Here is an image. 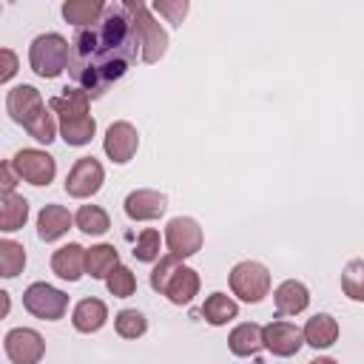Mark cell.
<instances>
[{"label": "cell", "instance_id": "obj_1", "mask_svg": "<svg viewBox=\"0 0 364 364\" xmlns=\"http://www.w3.org/2000/svg\"><path fill=\"white\" fill-rule=\"evenodd\" d=\"M136 48L139 40L125 3L105 6L102 20L88 28H80L71 40L68 74L74 85L82 88L91 100L102 97L134 65Z\"/></svg>", "mask_w": 364, "mask_h": 364}, {"label": "cell", "instance_id": "obj_2", "mask_svg": "<svg viewBox=\"0 0 364 364\" xmlns=\"http://www.w3.org/2000/svg\"><path fill=\"white\" fill-rule=\"evenodd\" d=\"M151 287L156 293L168 296L171 304H188L199 293V273L193 267L182 264L173 253H168L151 270Z\"/></svg>", "mask_w": 364, "mask_h": 364}, {"label": "cell", "instance_id": "obj_3", "mask_svg": "<svg viewBox=\"0 0 364 364\" xmlns=\"http://www.w3.org/2000/svg\"><path fill=\"white\" fill-rule=\"evenodd\" d=\"M68 60H71V46L63 34L57 31H46V34H37L28 46V65L37 77L43 80H54L60 77L65 68H68Z\"/></svg>", "mask_w": 364, "mask_h": 364}, {"label": "cell", "instance_id": "obj_4", "mask_svg": "<svg viewBox=\"0 0 364 364\" xmlns=\"http://www.w3.org/2000/svg\"><path fill=\"white\" fill-rule=\"evenodd\" d=\"M125 9L131 14V23H134V31H136V40H139L142 63H148V65L159 63L165 57V51H168V34H165V28L151 17V11H148L145 3L125 0Z\"/></svg>", "mask_w": 364, "mask_h": 364}, {"label": "cell", "instance_id": "obj_5", "mask_svg": "<svg viewBox=\"0 0 364 364\" xmlns=\"http://www.w3.org/2000/svg\"><path fill=\"white\" fill-rule=\"evenodd\" d=\"M228 282H230L233 296H239L247 304H259L270 293V270L253 259L233 264L228 273Z\"/></svg>", "mask_w": 364, "mask_h": 364}, {"label": "cell", "instance_id": "obj_6", "mask_svg": "<svg viewBox=\"0 0 364 364\" xmlns=\"http://www.w3.org/2000/svg\"><path fill=\"white\" fill-rule=\"evenodd\" d=\"M23 307L43 321H57L65 316L68 310V296L57 287H51L48 282H34L23 290Z\"/></svg>", "mask_w": 364, "mask_h": 364}, {"label": "cell", "instance_id": "obj_7", "mask_svg": "<svg viewBox=\"0 0 364 364\" xmlns=\"http://www.w3.org/2000/svg\"><path fill=\"white\" fill-rule=\"evenodd\" d=\"M11 168H14V173L20 179H26L28 185H37V188L48 185L54 179V173H57L54 156L46 154V151H40V148H23V151H17L11 156Z\"/></svg>", "mask_w": 364, "mask_h": 364}, {"label": "cell", "instance_id": "obj_8", "mask_svg": "<svg viewBox=\"0 0 364 364\" xmlns=\"http://www.w3.org/2000/svg\"><path fill=\"white\" fill-rule=\"evenodd\" d=\"M202 242H205L202 228L191 216H173L165 225V245H168V250L176 259H188V256L199 253L202 250Z\"/></svg>", "mask_w": 364, "mask_h": 364}, {"label": "cell", "instance_id": "obj_9", "mask_svg": "<svg viewBox=\"0 0 364 364\" xmlns=\"http://www.w3.org/2000/svg\"><path fill=\"white\" fill-rule=\"evenodd\" d=\"M102 182H105L102 165L94 156H80L65 176V193L74 199H88L102 188Z\"/></svg>", "mask_w": 364, "mask_h": 364}, {"label": "cell", "instance_id": "obj_10", "mask_svg": "<svg viewBox=\"0 0 364 364\" xmlns=\"http://www.w3.org/2000/svg\"><path fill=\"white\" fill-rule=\"evenodd\" d=\"M3 347H6V355L11 364H40V358L46 355V341L31 327L9 330L3 338Z\"/></svg>", "mask_w": 364, "mask_h": 364}, {"label": "cell", "instance_id": "obj_11", "mask_svg": "<svg viewBox=\"0 0 364 364\" xmlns=\"http://www.w3.org/2000/svg\"><path fill=\"white\" fill-rule=\"evenodd\" d=\"M102 148H105V154H108L111 162L125 165V162L134 159V154H136V148H139V134H136V128H134L131 122L117 119V122L108 125L105 139H102Z\"/></svg>", "mask_w": 364, "mask_h": 364}, {"label": "cell", "instance_id": "obj_12", "mask_svg": "<svg viewBox=\"0 0 364 364\" xmlns=\"http://www.w3.org/2000/svg\"><path fill=\"white\" fill-rule=\"evenodd\" d=\"M262 338H264V350H270L279 358H290L301 350L304 344V333L290 324V321H270L262 327Z\"/></svg>", "mask_w": 364, "mask_h": 364}, {"label": "cell", "instance_id": "obj_13", "mask_svg": "<svg viewBox=\"0 0 364 364\" xmlns=\"http://www.w3.org/2000/svg\"><path fill=\"white\" fill-rule=\"evenodd\" d=\"M48 105L43 102V97H40V91L34 88V85H14L9 94H6V111H9V117L17 122V125H28L37 114H43Z\"/></svg>", "mask_w": 364, "mask_h": 364}, {"label": "cell", "instance_id": "obj_14", "mask_svg": "<svg viewBox=\"0 0 364 364\" xmlns=\"http://www.w3.org/2000/svg\"><path fill=\"white\" fill-rule=\"evenodd\" d=\"M122 208H125V216L134 222H154L168 210V196L151 188H139L125 196Z\"/></svg>", "mask_w": 364, "mask_h": 364}, {"label": "cell", "instance_id": "obj_15", "mask_svg": "<svg viewBox=\"0 0 364 364\" xmlns=\"http://www.w3.org/2000/svg\"><path fill=\"white\" fill-rule=\"evenodd\" d=\"M51 270L65 279V282H77L82 273H85V247L77 245V242H68L63 245L60 250H54L51 256Z\"/></svg>", "mask_w": 364, "mask_h": 364}, {"label": "cell", "instance_id": "obj_16", "mask_svg": "<svg viewBox=\"0 0 364 364\" xmlns=\"http://www.w3.org/2000/svg\"><path fill=\"white\" fill-rule=\"evenodd\" d=\"M105 321H108V307L102 299H94V296L77 301V307L71 313V324L77 333H97V330H102Z\"/></svg>", "mask_w": 364, "mask_h": 364}, {"label": "cell", "instance_id": "obj_17", "mask_svg": "<svg viewBox=\"0 0 364 364\" xmlns=\"http://www.w3.org/2000/svg\"><path fill=\"white\" fill-rule=\"evenodd\" d=\"M273 304H276V310H279L282 316L304 313L307 304H310V290H307L301 282L287 279V282H282V284L276 287V293H273Z\"/></svg>", "mask_w": 364, "mask_h": 364}, {"label": "cell", "instance_id": "obj_18", "mask_svg": "<svg viewBox=\"0 0 364 364\" xmlns=\"http://www.w3.org/2000/svg\"><path fill=\"white\" fill-rule=\"evenodd\" d=\"M74 216L68 213V208L63 205H43L40 216H37V236L43 242H57L68 228H71Z\"/></svg>", "mask_w": 364, "mask_h": 364}, {"label": "cell", "instance_id": "obj_19", "mask_svg": "<svg viewBox=\"0 0 364 364\" xmlns=\"http://www.w3.org/2000/svg\"><path fill=\"white\" fill-rule=\"evenodd\" d=\"M301 333H304V344L316 350H327L338 341V321L330 313H316L313 318H307Z\"/></svg>", "mask_w": 364, "mask_h": 364}, {"label": "cell", "instance_id": "obj_20", "mask_svg": "<svg viewBox=\"0 0 364 364\" xmlns=\"http://www.w3.org/2000/svg\"><path fill=\"white\" fill-rule=\"evenodd\" d=\"M228 347L233 355H256L262 347H264V338H262V327L256 321H242L230 330L228 336Z\"/></svg>", "mask_w": 364, "mask_h": 364}, {"label": "cell", "instance_id": "obj_21", "mask_svg": "<svg viewBox=\"0 0 364 364\" xmlns=\"http://www.w3.org/2000/svg\"><path fill=\"white\" fill-rule=\"evenodd\" d=\"M119 267V253L114 245H94L85 250V273L91 279H108Z\"/></svg>", "mask_w": 364, "mask_h": 364}, {"label": "cell", "instance_id": "obj_22", "mask_svg": "<svg viewBox=\"0 0 364 364\" xmlns=\"http://www.w3.org/2000/svg\"><path fill=\"white\" fill-rule=\"evenodd\" d=\"M97 134V119L91 114L82 117H60V136L65 139V145H88Z\"/></svg>", "mask_w": 364, "mask_h": 364}, {"label": "cell", "instance_id": "obj_23", "mask_svg": "<svg viewBox=\"0 0 364 364\" xmlns=\"http://www.w3.org/2000/svg\"><path fill=\"white\" fill-rule=\"evenodd\" d=\"M102 14H105V3H100V0H65L63 3V17L80 28L100 23Z\"/></svg>", "mask_w": 364, "mask_h": 364}, {"label": "cell", "instance_id": "obj_24", "mask_svg": "<svg viewBox=\"0 0 364 364\" xmlns=\"http://www.w3.org/2000/svg\"><path fill=\"white\" fill-rule=\"evenodd\" d=\"M88 102H91V97L82 91V88H63L57 97H51V102H48V108L57 114V117H82V114H88Z\"/></svg>", "mask_w": 364, "mask_h": 364}, {"label": "cell", "instance_id": "obj_25", "mask_svg": "<svg viewBox=\"0 0 364 364\" xmlns=\"http://www.w3.org/2000/svg\"><path fill=\"white\" fill-rule=\"evenodd\" d=\"M28 219V202L20 193H3L0 199V230L14 233Z\"/></svg>", "mask_w": 364, "mask_h": 364}, {"label": "cell", "instance_id": "obj_26", "mask_svg": "<svg viewBox=\"0 0 364 364\" xmlns=\"http://www.w3.org/2000/svg\"><path fill=\"white\" fill-rule=\"evenodd\" d=\"M202 316H205L208 324L222 327V324H228V321H233L239 316V304L228 293H210L205 299V304H202Z\"/></svg>", "mask_w": 364, "mask_h": 364}, {"label": "cell", "instance_id": "obj_27", "mask_svg": "<svg viewBox=\"0 0 364 364\" xmlns=\"http://www.w3.org/2000/svg\"><path fill=\"white\" fill-rule=\"evenodd\" d=\"M74 225L88 233V236H102L108 228H111V219L108 213L100 208V205H82L77 213H74Z\"/></svg>", "mask_w": 364, "mask_h": 364}, {"label": "cell", "instance_id": "obj_28", "mask_svg": "<svg viewBox=\"0 0 364 364\" xmlns=\"http://www.w3.org/2000/svg\"><path fill=\"white\" fill-rule=\"evenodd\" d=\"M26 267V250L20 242L14 239H3L0 242V276L3 279H14L17 273H23Z\"/></svg>", "mask_w": 364, "mask_h": 364}, {"label": "cell", "instance_id": "obj_29", "mask_svg": "<svg viewBox=\"0 0 364 364\" xmlns=\"http://www.w3.org/2000/svg\"><path fill=\"white\" fill-rule=\"evenodd\" d=\"M341 290L353 301H364V259H353L341 270Z\"/></svg>", "mask_w": 364, "mask_h": 364}, {"label": "cell", "instance_id": "obj_30", "mask_svg": "<svg viewBox=\"0 0 364 364\" xmlns=\"http://www.w3.org/2000/svg\"><path fill=\"white\" fill-rule=\"evenodd\" d=\"M114 327H117V336H122V338H139L148 330V318L139 310H131L128 307V310H119L117 313Z\"/></svg>", "mask_w": 364, "mask_h": 364}, {"label": "cell", "instance_id": "obj_31", "mask_svg": "<svg viewBox=\"0 0 364 364\" xmlns=\"http://www.w3.org/2000/svg\"><path fill=\"white\" fill-rule=\"evenodd\" d=\"M159 245H162L159 230L145 228V230L136 236V245H134L131 253H134L136 262H159Z\"/></svg>", "mask_w": 364, "mask_h": 364}, {"label": "cell", "instance_id": "obj_32", "mask_svg": "<svg viewBox=\"0 0 364 364\" xmlns=\"http://www.w3.org/2000/svg\"><path fill=\"white\" fill-rule=\"evenodd\" d=\"M26 131H28V136H34L37 142H54L57 139V131H60V125L54 122V114H51V108H46L43 114H37L28 125H26Z\"/></svg>", "mask_w": 364, "mask_h": 364}, {"label": "cell", "instance_id": "obj_33", "mask_svg": "<svg viewBox=\"0 0 364 364\" xmlns=\"http://www.w3.org/2000/svg\"><path fill=\"white\" fill-rule=\"evenodd\" d=\"M105 287H108L111 296H117V299H128V296H134V290H136V276L131 273V267L119 264V267L105 279Z\"/></svg>", "mask_w": 364, "mask_h": 364}, {"label": "cell", "instance_id": "obj_34", "mask_svg": "<svg viewBox=\"0 0 364 364\" xmlns=\"http://www.w3.org/2000/svg\"><path fill=\"white\" fill-rule=\"evenodd\" d=\"M188 0H156L154 3V11L156 14H162V17H168V23H173V26H179L182 23V17L188 14Z\"/></svg>", "mask_w": 364, "mask_h": 364}, {"label": "cell", "instance_id": "obj_35", "mask_svg": "<svg viewBox=\"0 0 364 364\" xmlns=\"http://www.w3.org/2000/svg\"><path fill=\"white\" fill-rule=\"evenodd\" d=\"M0 57H3V71H0V82H9V80L14 77V71H17V54H14L11 48H3V51H0Z\"/></svg>", "mask_w": 364, "mask_h": 364}, {"label": "cell", "instance_id": "obj_36", "mask_svg": "<svg viewBox=\"0 0 364 364\" xmlns=\"http://www.w3.org/2000/svg\"><path fill=\"white\" fill-rule=\"evenodd\" d=\"M17 173H14V168H11V159L9 162H3L0 165V188H3V193H14V185H17Z\"/></svg>", "mask_w": 364, "mask_h": 364}, {"label": "cell", "instance_id": "obj_37", "mask_svg": "<svg viewBox=\"0 0 364 364\" xmlns=\"http://www.w3.org/2000/svg\"><path fill=\"white\" fill-rule=\"evenodd\" d=\"M307 364H338L336 358H327V355H321V358H313V361H307Z\"/></svg>", "mask_w": 364, "mask_h": 364}, {"label": "cell", "instance_id": "obj_38", "mask_svg": "<svg viewBox=\"0 0 364 364\" xmlns=\"http://www.w3.org/2000/svg\"><path fill=\"white\" fill-rule=\"evenodd\" d=\"M0 296H3V316H6L9 313V293H0Z\"/></svg>", "mask_w": 364, "mask_h": 364}]
</instances>
